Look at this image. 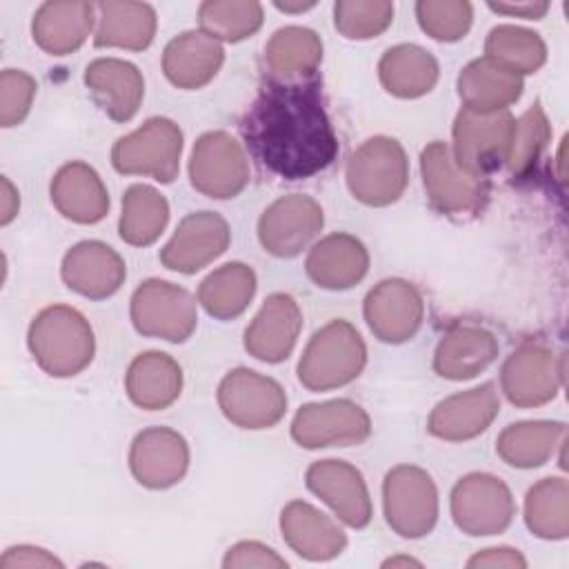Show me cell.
Segmentation results:
<instances>
[{
  "mask_svg": "<svg viewBox=\"0 0 569 569\" xmlns=\"http://www.w3.org/2000/svg\"><path fill=\"white\" fill-rule=\"evenodd\" d=\"M371 433L369 416L351 400L311 402L300 407L291 422V436L300 447H347L367 440Z\"/></svg>",
  "mask_w": 569,
  "mask_h": 569,
  "instance_id": "cell-13",
  "label": "cell"
},
{
  "mask_svg": "<svg viewBox=\"0 0 569 569\" xmlns=\"http://www.w3.org/2000/svg\"><path fill=\"white\" fill-rule=\"evenodd\" d=\"M253 293L256 273L242 262H227L202 280L198 289V302L209 316L229 320L247 309Z\"/></svg>",
  "mask_w": 569,
  "mask_h": 569,
  "instance_id": "cell-35",
  "label": "cell"
},
{
  "mask_svg": "<svg viewBox=\"0 0 569 569\" xmlns=\"http://www.w3.org/2000/svg\"><path fill=\"white\" fill-rule=\"evenodd\" d=\"M129 467L140 485L167 489L176 485L189 467L187 440L167 427L144 429L131 445Z\"/></svg>",
  "mask_w": 569,
  "mask_h": 569,
  "instance_id": "cell-18",
  "label": "cell"
},
{
  "mask_svg": "<svg viewBox=\"0 0 569 569\" xmlns=\"http://www.w3.org/2000/svg\"><path fill=\"white\" fill-rule=\"evenodd\" d=\"M322 209L309 196H284L269 204L258 222V238L262 247L278 256H298L322 229Z\"/></svg>",
  "mask_w": 569,
  "mask_h": 569,
  "instance_id": "cell-14",
  "label": "cell"
},
{
  "mask_svg": "<svg viewBox=\"0 0 569 569\" xmlns=\"http://www.w3.org/2000/svg\"><path fill=\"white\" fill-rule=\"evenodd\" d=\"M302 313L289 293H271L244 331L247 351L264 362L284 360L300 333Z\"/></svg>",
  "mask_w": 569,
  "mask_h": 569,
  "instance_id": "cell-20",
  "label": "cell"
},
{
  "mask_svg": "<svg viewBox=\"0 0 569 569\" xmlns=\"http://www.w3.org/2000/svg\"><path fill=\"white\" fill-rule=\"evenodd\" d=\"M51 202L56 209L80 224H93L104 218L109 209L107 189L87 162H69L60 167L51 182Z\"/></svg>",
  "mask_w": 569,
  "mask_h": 569,
  "instance_id": "cell-26",
  "label": "cell"
},
{
  "mask_svg": "<svg viewBox=\"0 0 569 569\" xmlns=\"http://www.w3.org/2000/svg\"><path fill=\"white\" fill-rule=\"evenodd\" d=\"M409 164L398 140L376 136L362 142L347 162V184L353 198L371 207H385L407 187Z\"/></svg>",
  "mask_w": 569,
  "mask_h": 569,
  "instance_id": "cell-4",
  "label": "cell"
},
{
  "mask_svg": "<svg viewBox=\"0 0 569 569\" xmlns=\"http://www.w3.org/2000/svg\"><path fill=\"white\" fill-rule=\"evenodd\" d=\"M385 89L398 98H418L433 89L438 80L436 58L416 44L389 49L378 64Z\"/></svg>",
  "mask_w": 569,
  "mask_h": 569,
  "instance_id": "cell-33",
  "label": "cell"
},
{
  "mask_svg": "<svg viewBox=\"0 0 569 569\" xmlns=\"http://www.w3.org/2000/svg\"><path fill=\"white\" fill-rule=\"evenodd\" d=\"M469 567H527V560L516 549H485L476 553Z\"/></svg>",
  "mask_w": 569,
  "mask_h": 569,
  "instance_id": "cell-47",
  "label": "cell"
},
{
  "mask_svg": "<svg viewBox=\"0 0 569 569\" xmlns=\"http://www.w3.org/2000/svg\"><path fill=\"white\" fill-rule=\"evenodd\" d=\"M416 16L420 27L442 42H453L465 38L471 27L473 9L469 2L453 0H422L416 4Z\"/></svg>",
  "mask_w": 569,
  "mask_h": 569,
  "instance_id": "cell-43",
  "label": "cell"
},
{
  "mask_svg": "<svg viewBox=\"0 0 569 569\" xmlns=\"http://www.w3.org/2000/svg\"><path fill=\"white\" fill-rule=\"evenodd\" d=\"M393 567V565H420V562H416V560H411V558H391V560H387L385 562V567Z\"/></svg>",
  "mask_w": 569,
  "mask_h": 569,
  "instance_id": "cell-51",
  "label": "cell"
},
{
  "mask_svg": "<svg viewBox=\"0 0 569 569\" xmlns=\"http://www.w3.org/2000/svg\"><path fill=\"white\" fill-rule=\"evenodd\" d=\"M0 567L2 569H11V567H62V562L51 556L49 551L40 549V547H29V545H18L11 547L2 553L0 558Z\"/></svg>",
  "mask_w": 569,
  "mask_h": 569,
  "instance_id": "cell-46",
  "label": "cell"
},
{
  "mask_svg": "<svg viewBox=\"0 0 569 569\" xmlns=\"http://www.w3.org/2000/svg\"><path fill=\"white\" fill-rule=\"evenodd\" d=\"M240 131L253 158L284 180L309 178L338 153L318 73L298 80L267 78Z\"/></svg>",
  "mask_w": 569,
  "mask_h": 569,
  "instance_id": "cell-1",
  "label": "cell"
},
{
  "mask_svg": "<svg viewBox=\"0 0 569 569\" xmlns=\"http://www.w3.org/2000/svg\"><path fill=\"white\" fill-rule=\"evenodd\" d=\"M569 487L565 478H545L533 485L525 500L527 527L547 540H560L569 531Z\"/></svg>",
  "mask_w": 569,
  "mask_h": 569,
  "instance_id": "cell-39",
  "label": "cell"
},
{
  "mask_svg": "<svg viewBox=\"0 0 569 569\" xmlns=\"http://www.w3.org/2000/svg\"><path fill=\"white\" fill-rule=\"evenodd\" d=\"M169 220V204L149 184H131L122 198L120 238L133 247L151 244Z\"/></svg>",
  "mask_w": 569,
  "mask_h": 569,
  "instance_id": "cell-37",
  "label": "cell"
},
{
  "mask_svg": "<svg viewBox=\"0 0 569 569\" xmlns=\"http://www.w3.org/2000/svg\"><path fill=\"white\" fill-rule=\"evenodd\" d=\"M425 316L418 289L400 278L378 282L365 298L369 329L382 342H405L420 329Z\"/></svg>",
  "mask_w": 569,
  "mask_h": 569,
  "instance_id": "cell-16",
  "label": "cell"
},
{
  "mask_svg": "<svg viewBox=\"0 0 569 569\" xmlns=\"http://www.w3.org/2000/svg\"><path fill=\"white\" fill-rule=\"evenodd\" d=\"M218 405L233 425L264 429L284 416L287 396L276 380L251 369H233L218 387Z\"/></svg>",
  "mask_w": 569,
  "mask_h": 569,
  "instance_id": "cell-10",
  "label": "cell"
},
{
  "mask_svg": "<svg viewBox=\"0 0 569 569\" xmlns=\"http://www.w3.org/2000/svg\"><path fill=\"white\" fill-rule=\"evenodd\" d=\"M198 20L204 33L227 42H238L256 33L262 24V4L260 2H220L209 0L198 9Z\"/></svg>",
  "mask_w": 569,
  "mask_h": 569,
  "instance_id": "cell-40",
  "label": "cell"
},
{
  "mask_svg": "<svg viewBox=\"0 0 569 569\" xmlns=\"http://www.w3.org/2000/svg\"><path fill=\"white\" fill-rule=\"evenodd\" d=\"M131 322L142 336L184 342L198 322L196 300L178 284L147 280L131 298Z\"/></svg>",
  "mask_w": 569,
  "mask_h": 569,
  "instance_id": "cell-8",
  "label": "cell"
},
{
  "mask_svg": "<svg viewBox=\"0 0 569 569\" xmlns=\"http://www.w3.org/2000/svg\"><path fill=\"white\" fill-rule=\"evenodd\" d=\"M27 342L36 362L58 378L76 376L93 358V331L89 322L80 311L64 305L40 311L29 327Z\"/></svg>",
  "mask_w": 569,
  "mask_h": 569,
  "instance_id": "cell-2",
  "label": "cell"
},
{
  "mask_svg": "<svg viewBox=\"0 0 569 569\" xmlns=\"http://www.w3.org/2000/svg\"><path fill=\"white\" fill-rule=\"evenodd\" d=\"M562 440H565L562 422H549V420L518 422V425H509L498 436L496 451L507 465L529 469V467L545 465L553 456V449L560 447Z\"/></svg>",
  "mask_w": 569,
  "mask_h": 569,
  "instance_id": "cell-34",
  "label": "cell"
},
{
  "mask_svg": "<svg viewBox=\"0 0 569 569\" xmlns=\"http://www.w3.org/2000/svg\"><path fill=\"white\" fill-rule=\"evenodd\" d=\"M18 207H20L18 191L13 189V184L9 182V178L2 176V216H0V222H2V224H9V222L16 218Z\"/></svg>",
  "mask_w": 569,
  "mask_h": 569,
  "instance_id": "cell-49",
  "label": "cell"
},
{
  "mask_svg": "<svg viewBox=\"0 0 569 569\" xmlns=\"http://www.w3.org/2000/svg\"><path fill=\"white\" fill-rule=\"evenodd\" d=\"M280 529L287 545L307 560L336 558L347 545L342 529L329 516L302 500H293L282 509Z\"/></svg>",
  "mask_w": 569,
  "mask_h": 569,
  "instance_id": "cell-24",
  "label": "cell"
},
{
  "mask_svg": "<svg viewBox=\"0 0 569 569\" xmlns=\"http://www.w3.org/2000/svg\"><path fill=\"white\" fill-rule=\"evenodd\" d=\"M336 29L351 40H367L382 33L393 20L391 2H360V0H340L333 7Z\"/></svg>",
  "mask_w": 569,
  "mask_h": 569,
  "instance_id": "cell-42",
  "label": "cell"
},
{
  "mask_svg": "<svg viewBox=\"0 0 569 569\" xmlns=\"http://www.w3.org/2000/svg\"><path fill=\"white\" fill-rule=\"evenodd\" d=\"M420 171L429 202L447 216L473 213L487 200L489 182L462 171L456 164L449 147L440 140L422 149Z\"/></svg>",
  "mask_w": 569,
  "mask_h": 569,
  "instance_id": "cell-9",
  "label": "cell"
},
{
  "mask_svg": "<svg viewBox=\"0 0 569 569\" xmlns=\"http://www.w3.org/2000/svg\"><path fill=\"white\" fill-rule=\"evenodd\" d=\"M485 53L487 60L516 76L533 73L547 60V47L542 38L529 29L513 24L493 27L487 36Z\"/></svg>",
  "mask_w": 569,
  "mask_h": 569,
  "instance_id": "cell-38",
  "label": "cell"
},
{
  "mask_svg": "<svg viewBox=\"0 0 569 569\" xmlns=\"http://www.w3.org/2000/svg\"><path fill=\"white\" fill-rule=\"evenodd\" d=\"M367 362V347L347 320H331L313 333L298 362V378L311 391H329L356 380Z\"/></svg>",
  "mask_w": 569,
  "mask_h": 569,
  "instance_id": "cell-3",
  "label": "cell"
},
{
  "mask_svg": "<svg viewBox=\"0 0 569 569\" xmlns=\"http://www.w3.org/2000/svg\"><path fill=\"white\" fill-rule=\"evenodd\" d=\"M231 231L222 216L213 211H198L187 216L173 238L160 251V260L167 269L180 273H196L216 260L229 244Z\"/></svg>",
  "mask_w": 569,
  "mask_h": 569,
  "instance_id": "cell-17",
  "label": "cell"
},
{
  "mask_svg": "<svg viewBox=\"0 0 569 569\" xmlns=\"http://www.w3.org/2000/svg\"><path fill=\"white\" fill-rule=\"evenodd\" d=\"M182 131L169 118H149L140 129L120 138L111 149V162L120 173L151 176L171 182L178 176Z\"/></svg>",
  "mask_w": 569,
  "mask_h": 569,
  "instance_id": "cell-6",
  "label": "cell"
},
{
  "mask_svg": "<svg viewBox=\"0 0 569 569\" xmlns=\"http://www.w3.org/2000/svg\"><path fill=\"white\" fill-rule=\"evenodd\" d=\"M191 184L209 198H233L249 182V164L242 147L224 131H209L198 138L191 162Z\"/></svg>",
  "mask_w": 569,
  "mask_h": 569,
  "instance_id": "cell-12",
  "label": "cell"
},
{
  "mask_svg": "<svg viewBox=\"0 0 569 569\" xmlns=\"http://www.w3.org/2000/svg\"><path fill=\"white\" fill-rule=\"evenodd\" d=\"M513 124L516 120L509 109L480 113L462 107L453 122L451 156L456 164L476 178L500 169V164L507 162Z\"/></svg>",
  "mask_w": 569,
  "mask_h": 569,
  "instance_id": "cell-5",
  "label": "cell"
},
{
  "mask_svg": "<svg viewBox=\"0 0 569 569\" xmlns=\"http://www.w3.org/2000/svg\"><path fill=\"white\" fill-rule=\"evenodd\" d=\"M562 369V356L556 358L549 347L522 345L507 358L500 385L513 405L538 407L556 398Z\"/></svg>",
  "mask_w": 569,
  "mask_h": 569,
  "instance_id": "cell-15",
  "label": "cell"
},
{
  "mask_svg": "<svg viewBox=\"0 0 569 569\" xmlns=\"http://www.w3.org/2000/svg\"><path fill=\"white\" fill-rule=\"evenodd\" d=\"M36 80L20 69H4L0 76V124L13 127L29 113L36 96Z\"/></svg>",
  "mask_w": 569,
  "mask_h": 569,
  "instance_id": "cell-44",
  "label": "cell"
},
{
  "mask_svg": "<svg viewBox=\"0 0 569 569\" xmlns=\"http://www.w3.org/2000/svg\"><path fill=\"white\" fill-rule=\"evenodd\" d=\"M269 69L284 80L313 76L322 60V42L316 31L307 27H282L264 47Z\"/></svg>",
  "mask_w": 569,
  "mask_h": 569,
  "instance_id": "cell-36",
  "label": "cell"
},
{
  "mask_svg": "<svg viewBox=\"0 0 569 569\" xmlns=\"http://www.w3.org/2000/svg\"><path fill=\"white\" fill-rule=\"evenodd\" d=\"M385 518L402 538L429 533L438 520V491L431 476L413 465L391 469L382 487Z\"/></svg>",
  "mask_w": 569,
  "mask_h": 569,
  "instance_id": "cell-7",
  "label": "cell"
},
{
  "mask_svg": "<svg viewBox=\"0 0 569 569\" xmlns=\"http://www.w3.org/2000/svg\"><path fill=\"white\" fill-rule=\"evenodd\" d=\"M127 267L122 258L107 244L87 240L67 251L62 260V280L80 296L100 300L120 289Z\"/></svg>",
  "mask_w": 569,
  "mask_h": 569,
  "instance_id": "cell-22",
  "label": "cell"
},
{
  "mask_svg": "<svg viewBox=\"0 0 569 569\" xmlns=\"http://www.w3.org/2000/svg\"><path fill=\"white\" fill-rule=\"evenodd\" d=\"M498 356V342L491 331L473 325L451 329L438 345L433 369L449 380H467L487 369Z\"/></svg>",
  "mask_w": 569,
  "mask_h": 569,
  "instance_id": "cell-29",
  "label": "cell"
},
{
  "mask_svg": "<svg viewBox=\"0 0 569 569\" xmlns=\"http://www.w3.org/2000/svg\"><path fill=\"white\" fill-rule=\"evenodd\" d=\"M307 487L320 496L349 527L371 520V500L362 473L345 460H320L307 469Z\"/></svg>",
  "mask_w": 569,
  "mask_h": 569,
  "instance_id": "cell-19",
  "label": "cell"
},
{
  "mask_svg": "<svg viewBox=\"0 0 569 569\" xmlns=\"http://www.w3.org/2000/svg\"><path fill=\"white\" fill-rule=\"evenodd\" d=\"M222 565L227 569L229 567H287V560L260 542H238L227 551Z\"/></svg>",
  "mask_w": 569,
  "mask_h": 569,
  "instance_id": "cell-45",
  "label": "cell"
},
{
  "mask_svg": "<svg viewBox=\"0 0 569 569\" xmlns=\"http://www.w3.org/2000/svg\"><path fill=\"white\" fill-rule=\"evenodd\" d=\"M451 516L469 536L500 533L513 518L511 491L489 473H469L451 491Z\"/></svg>",
  "mask_w": 569,
  "mask_h": 569,
  "instance_id": "cell-11",
  "label": "cell"
},
{
  "mask_svg": "<svg viewBox=\"0 0 569 569\" xmlns=\"http://www.w3.org/2000/svg\"><path fill=\"white\" fill-rule=\"evenodd\" d=\"M491 11L507 13V16H520L527 20H538L547 13L549 2H489Z\"/></svg>",
  "mask_w": 569,
  "mask_h": 569,
  "instance_id": "cell-48",
  "label": "cell"
},
{
  "mask_svg": "<svg viewBox=\"0 0 569 569\" xmlns=\"http://www.w3.org/2000/svg\"><path fill=\"white\" fill-rule=\"evenodd\" d=\"M522 93V78L487 58L469 62L458 76V96L465 109L493 113L507 109Z\"/></svg>",
  "mask_w": 569,
  "mask_h": 569,
  "instance_id": "cell-31",
  "label": "cell"
},
{
  "mask_svg": "<svg viewBox=\"0 0 569 569\" xmlns=\"http://www.w3.org/2000/svg\"><path fill=\"white\" fill-rule=\"evenodd\" d=\"M547 142H549V122L540 102H536L513 124L511 147L507 153V164L511 173L518 178L527 176L531 167L538 162Z\"/></svg>",
  "mask_w": 569,
  "mask_h": 569,
  "instance_id": "cell-41",
  "label": "cell"
},
{
  "mask_svg": "<svg viewBox=\"0 0 569 569\" xmlns=\"http://www.w3.org/2000/svg\"><path fill=\"white\" fill-rule=\"evenodd\" d=\"M124 385L133 405L149 411L164 409L180 396L182 369L169 353L147 351L129 365Z\"/></svg>",
  "mask_w": 569,
  "mask_h": 569,
  "instance_id": "cell-30",
  "label": "cell"
},
{
  "mask_svg": "<svg viewBox=\"0 0 569 569\" xmlns=\"http://www.w3.org/2000/svg\"><path fill=\"white\" fill-rule=\"evenodd\" d=\"M224 60L222 44L204 31H184L173 38L162 56L167 80L180 89L204 87Z\"/></svg>",
  "mask_w": 569,
  "mask_h": 569,
  "instance_id": "cell-25",
  "label": "cell"
},
{
  "mask_svg": "<svg viewBox=\"0 0 569 569\" xmlns=\"http://www.w3.org/2000/svg\"><path fill=\"white\" fill-rule=\"evenodd\" d=\"M280 11H289V13H298V11H307L311 7H316V2H273Z\"/></svg>",
  "mask_w": 569,
  "mask_h": 569,
  "instance_id": "cell-50",
  "label": "cell"
},
{
  "mask_svg": "<svg viewBox=\"0 0 569 569\" xmlns=\"http://www.w3.org/2000/svg\"><path fill=\"white\" fill-rule=\"evenodd\" d=\"M367 269V249L349 233H331L322 238L307 256L309 278L325 289H349L365 278Z\"/></svg>",
  "mask_w": 569,
  "mask_h": 569,
  "instance_id": "cell-27",
  "label": "cell"
},
{
  "mask_svg": "<svg viewBox=\"0 0 569 569\" xmlns=\"http://www.w3.org/2000/svg\"><path fill=\"white\" fill-rule=\"evenodd\" d=\"M96 4L89 2H44L33 16V40L51 56L76 51L93 27Z\"/></svg>",
  "mask_w": 569,
  "mask_h": 569,
  "instance_id": "cell-28",
  "label": "cell"
},
{
  "mask_svg": "<svg viewBox=\"0 0 569 569\" xmlns=\"http://www.w3.org/2000/svg\"><path fill=\"white\" fill-rule=\"evenodd\" d=\"M500 411L498 391L491 382L449 396L429 416L427 429L442 440H469L482 433Z\"/></svg>",
  "mask_w": 569,
  "mask_h": 569,
  "instance_id": "cell-21",
  "label": "cell"
},
{
  "mask_svg": "<svg viewBox=\"0 0 569 569\" xmlns=\"http://www.w3.org/2000/svg\"><path fill=\"white\" fill-rule=\"evenodd\" d=\"M84 84L98 107L116 122L131 120L144 96V80L138 67L118 58L93 60L84 71Z\"/></svg>",
  "mask_w": 569,
  "mask_h": 569,
  "instance_id": "cell-23",
  "label": "cell"
},
{
  "mask_svg": "<svg viewBox=\"0 0 569 569\" xmlns=\"http://www.w3.org/2000/svg\"><path fill=\"white\" fill-rule=\"evenodd\" d=\"M96 47H122L140 51L156 33V11L144 2H98Z\"/></svg>",
  "mask_w": 569,
  "mask_h": 569,
  "instance_id": "cell-32",
  "label": "cell"
}]
</instances>
